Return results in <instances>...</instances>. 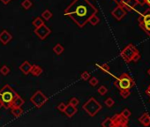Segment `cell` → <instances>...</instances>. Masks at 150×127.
Segmentation results:
<instances>
[{"label": "cell", "mask_w": 150, "mask_h": 127, "mask_svg": "<svg viewBox=\"0 0 150 127\" xmlns=\"http://www.w3.org/2000/svg\"><path fill=\"white\" fill-rule=\"evenodd\" d=\"M113 1H114L118 6H122V4L124 3V0H113Z\"/></svg>", "instance_id": "36"}, {"label": "cell", "mask_w": 150, "mask_h": 127, "mask_svg": "<svg viewBox=\"0 0 150 127\" xmlns=\"http://www.w3.org/2000/svg\"><path fill=\"white\" fill-rule=\"evenodd\" d=\"M120 95H121V96H122L123 98L126 99V98H128V97L130 96V95H131V92H130V90H128V89H124V90H120Z\"/></svg>", "instance_id": "28"}, {"label": "cell", "mask_w": 150, "mask_h": 127, "mask_svg": "<svg viewBox=\"0 0 150 127\" xmlns=\"http://www.w3.org/2000/svg\"><path fill=\"white\" fill-rule=\"evenodd\" d=\"M146 94L150 97V85H149V86H148V88H147V89L146 90Z\"/></svg>", "instance_id": "38"}, {"label": "cell", "mask_w": 150, "mask_h": 127, "mask_svg": "<svg viewBox=\"0 0 150 127\" xmlns=\"http://www.w3.org/2000/svg\"><path fill=\"white\" fill-rule=\"evenodd\" d=\"M98 67L103 72H109L110 66L107 64H102V65H98Z\"/></svg>", "instance_id": "27"}, {"label": "cell", "mask_w": 150, "mask_h": 127, "mask_svg": "<svg viewBox=\"0 0 150 127\" xmlns=\"http://www.w3.org/2000/svg\"><path fill=\"white\" fill-rule=\"evenodd\" d=\"M139 121L144 126H149L150 125V116L147 113H143L140 117H139Z\"/></svg>", "instance_id": "17"}, {"label": "cell", "mask_w": 150, "mask_h": 127, "mask_svg": "<svg viewBox=\"0 0 150 127\" xmlns=\"http://www.w3.org/2000/svg\"><path fill=\"white\" fill-rule=\"evenodd\" d=\"M102 105L94 97H90L82 106L83 110H85L90 117H95L102 110Z\"/></svg>", "instance_id": "4"}, {"label": "cell", "mask_w": 150, "mask_h": 127, "mask_svg": "<svg viewBox=\"0 0 150 127\" xmlns=\"http://www.w3.org/2000/svg\"><path fill=\"white\" fill-rule=\"evenodd\" d=\"M77 111H78V110L75 106H73L68 103V104H66V110L64 111V113H65V115L67 117H73L77 113Z\"/></svg>", "instance_id": "13"}, {"label": "cell", "mask_w": 150, "mask_h": 127, "mask_svg": "<svg viewBox=\"0 0 150 127\" xmlns=\"http://www.w3.org/2000/svg\"><path fill=\"white\" fill-rule=\"evenodd\" d=\"M80 78H81V79L82 80H88L89 79H90V74H89V72H83L81 74H80Z\"/></svg>", "instance_id": "31"}, {"label": "cell", "mask_w": 150, "mask_h": 127, "mask_svg": "<svg viewBox=\"0 0 150 127\" xmlns=\"http://www.w3.org/2000/svg\"><path fill=\"white\" fill-rule=\"evenodd\" d=\"M89 84H90V86H92V87H95L96 85L98 84V79L95 77H92V78L89 79Z\"/></svg>", "instance_id": "34"}, {"label": "cell", "mask_w": 150, "mask_h": 127, "mask_svg": "<svg viewBox=\"0 0 150 127\" xmlns=\"http://www.w3.org/2000/svg\"><path fill=\"white\" fill-rule=\"evenodd\" d=\"M121 114L124 117H126V118H129L130 117H131V115H132V113H131V111L128 110V109H124V110H123V111L121 112Z\"/></svg>", "instance_id": "33"}, {"label": "cell", "mask_w": 150, "mask_h": 127, "mask_svg": "<svg viewBox=\"0 0 150 127\" xmlns=\"http://www.w3.org/2000/svg\"><path fill=\"white\" fill-rule=\"evenodd\" d=\"M115 86L119 89V90H124L128 89L131 90L135 85V82L133 79L127 73H122L115 81Z\"/></svg>", "instance_id": "3"}, {"label": "cell", "mask_w": 150, "mask_h": 127, "mask_svg": "<svg viewBox=\"0 0 150 127\" xmlns=\"http://www.w3.org/2000/svg\"><path fill=\"white\" fill-rule=\"evenodd\" d=\"M140 53L139 50H137V48L133 45V44H128L121 52H120V56L121 57L124 59V62L126 63H130L133 60L134 57Z\"/></svg>", "instance_id": "5"}, {"label": "cell", "mask_w": 150, "mask_h": 127, "mask_svg": "<svg viewBox=\"0 0 150 127\" xmlns=\"http://www.w3.org/2000/svg\"><path fill=\"white\" fill-rule=\"evenodd\" d=\"M12 35L7 30L5 29L0 33V42H1L3 45L8 44L12 41Z\"/></svg>", "instance_id": "12"}, {"label": "cell", "mask_w": 150, "mask_h": 127, "mask_svg": "<svg viewBox=\"0 0 150 127\" xmlns=\"http://www.w3.org/2000/svg\"><path fill=\"white\" fill-rule=\"evenodd\" d=\"M30 101L35 106L37 109H40L48 101V97L44 93H42L41 90H37L31 96Z\"/></svg>", "instance_id": "7"}, {"label": "cell", "mask_w": 150, "mask_h": 127, "mask_svg": "<svg viewBox=\"0 0 150 127\" xmlns=\"http://www.w3.org/2000/svg\"><path fill=\"white\" fill-rule=\"evenodd\" d=\"M111 15L117 19V20H121L125 15H126V11L122 6H118L114 10L111 12Z\"/></svg>", "instance_id": "11"}, {"label": "cell", "mask_w": 150, "mask_h": 127, "mask_svg": "<svg viewBox=\"0 0 150 127\" xmlns=\"http://www.w3.org/2000/svg\"><path fill=\"white\" fill-rule=\"evenodd\" d=\"M42 72H44V70H42V68L39 66H36V65H32V67H31V70H30V73L35 76V77H38L40 76Z\"/></svg>", "instance_id": "16"}, {"label": "cell", "mask_w": 150, "mask_h": 127, "mask_svg": "<svg viewBox=\"0 0 150 127\" xmlns=\"http://www.w3.org/2000/svg\"><path fill=\"white\" fill-rule=\"evenodd\" d=\"M79 99L76 98V97H72V98L69 100V104H71V105H73V106H75V107L79 105Z\"/></svg>", "instance_id": "30"}, {"label": "cell", "mask_w": 150, "mask_h": 127, "mask_svg": "<svg viewBox=\"0 0 150 127\" xmlns=\"http://www.w3.org/2000/svg\"><path fill=\"white\" fill-rule=\"evenodd\" d=\"M140 28L150 36V9L146 10L138 19Z\"/></svg>", "instance_id": "6"}, {"label": "cell", "mask_w": 150, "mask_h": 127, "mask_svg": "<svg viewBox=\"0 0 150 127\" xmlns=\"http://www.w3.org/2000/svg\"><path fill=\"white\" fill-rule=\"evenodd\" d=\"M11 113L15 117H19L21 115L23 114V110L21 107H17V108H12L11 109Z\"/></svg>", "instance_id": "18"}, {"label": "cell", "mask_w": 150, "mask_h": 127, "mask_svg": "<svg viewBox=\"0 0 150 127\" xmlns=\"http://www.w3.org/2000/svg\"><path fill=\"white\" fill-rule=\"evenodd\" d=\"M64 50H65V49H64V47L60 43H57L53 47V51L56 55H61L64 52Z\"/></svg>", "instance_id": "20"}, {"label": "cell", "mask_w": 150, "mask_h": 127, "mask_svg": "<svg viewBox=\"0 0 150 127\" xmlns=\"http://www.w3.org/2000/svg\"><path fill=\"white\" fill-rule=\"evenodd\" d=\"M66 104L65 102H60V103L57 105V109L59 111L64 112V111H65V110H66Z\"/></svg>", "instance_id": "32"}, {"label": "cell", "mask_w": 150, "mask_h": 127, "mask_svg": "<svg viewBox=\"0 0 150 127\" xmlns=\"http://www.w3.org/2000/svg\"><path fill=\"white\" fill-rule=\"evenodd\" d=\"M52 16H53L52 12L50 10H48V9L45 10V11H44V12H42V13H41V17L44 18V19H45V20L50 19L52 18Z\"/></svg>", "instance_id": "23"}, {"label": "cell", "mask_w": 150, "mask_h": 127, "mask_svg": "<svg viewBox=\"0 0 150 127\" xmlns=\"http://www.w3.org/2000/svg\"><path fill=\"white\" fill-rule=\"evenodd\" d=\"M98 12V9L89 0H73L66 8L64 14L70 18L80 28L88 23V19Z\"/></svg>", "instance_id": "1"}, {"label": "cell", "mask_w": 150, "mask_h": 127, "mask_svg": "<svg viewBox=\"0 0 150 127\" xmlns=\"http://www.w3.org/2000/svg\"><path fill=\"white\" fill-rule=\"evenodd\" d=\"M144 3L147 4V5L150 7V0H144Z\"/></svg>", "instance_id": "39"}, {"label": "cell", "mask_w": 150, "mask_h": 127, "mask_svg": "<svg viewBox=\"0 0 150 127\" xmlns=\"http://www.w3.org/2000/svg\"><path fill=\"white\" fill-rule=\"evenodd\" d=\"M140 59V53H138V54L134 57V58H133V62H137V61H139Z\"/></svg>", "instance_id": "35"}, {"label": "cell", "mask_w": 150, "mask_h": 127, "mask_svg": "<svg viewBox=\"0 0 150 127\" xmlns=\"http://www.w3.org/2000/svg\"><path fill=\"white\" fill-rule=\"evenodd\" d=\"M113 122V127H126L128 125V118L124 117L121 113L116 114L111 117Z\"/></svg>", "instance_id": "9"}, {"label": "cell", "mask_w": 150, "mask_h": 127, "mask_svg": "<svg viewBox=\"0 0 150 127\" xmlns=\"http://www.w3.org/2000/svg\"><path fill=\"white\" fill-rule=\"evenodd\" d=\"M102 127H113V122H112L111 117L105 118L102 123Z\"/></svg>", "instance_id": "21"}, {"label": "cell", "mask_w": 150, "mask_h": 127, "mask_svg": "<svg viewBox=\"0 0 150 127\" xmlns=\"http://www.w3.org/2000/svg\"><path fill=\"white\" fill-rule=\"evenodd\" d=\"M34 33L36 35V36H38L39 39L41 40H45L51 33V30L49 27H47L45 24L40 26L39 28H36L34 30Z\"/></svg>", "instance_id": "8"}, {"label": "cell", "mask_w": 150, "mask_h": 127, "mask_svg": "<svg viewBox=\"0 0 150 127\" xmlns=\"http://www.w3.org/2000/svg\"><path fill=\"white\" fill-rule=\"evenodd\" d=\"M147 72H148V74H149V76H150V69H149V70L147 71Z\"/></svg>", "instance_id": "41"}, {"label": "cell", "mask_w": 150, "mask_h": 127, "mask_svg": "<svg viewBox=\"0 0 150 127\" xmlns=\"http://www.w3.org/2000/svg\"><path fill=\"white\" fill-rule=\"evenodd\" d=\"M25 103V100L19 96V95H17L15 96V98L13 99L12 102V105H11V109L12 108H17V107H21L23 104Z\"/></svg>", "instance_id": "15"}, {"label": "cell", "mask_w": 150, "mask_h": 127, "mask_svg": "<svg viewBox=\"0 0 150 127\" xmlns=\"http://www.w3.org/2000/svg\"><path fill=\"white\" fill-rule=\"evenodd\" d=\"M33 3L31 2V0H24V1L21 3V6H22L25 10H28L32 7Z\"/></svg>", "instance_id": "24"}, {"label": "cell", "mask_w": 150, "mask_h": 127, "mask_svg": "<svg viewBox=\"0 0 150 127\" xmlns=\"http://www.w3.org/2000/svg\"><path fill=\"white\" fill-rule=\"evenodd\" d=\"M104 103H105V105H106L108 108H111L112 106L115 104V101H114V100H113L112 98L109 97V98H107V99L105 100Z\"/></svg>", "instance_id": "26"}, {"label": "cell", "mask_w": 150, "mask_h": 127, "mask_svg": "<svg viewBox=\"0 0 150 127\" xmlns=\"http://www.w3.org/2000/svg\"><path fill=\"white\" fill-rule=\"evenodd\" d=\"M97 92L101 95H104L107 94V92H108V89H107V88L105 86H101L98 89H97Z\"/></svg>", "instance_id": "29"}, {"label": "cell", "mask_w": 150, "mask_h": 127, "mask_svg": "<svg viewBox=\"0 0 150 127\" xmlns=\"http://www.w3.org/2000/svg\"><path fill=\"white\" fill-rule=\"evenodd\" d=\"M0 1H1L4 5H8L9 3H11V1H12V0H0Z\"/></svg>", "instance_id": "37"}, {"label": "cell", "mask_w": 150, "mask_h": 127, "mask_svg": "<svg viewBox=\"0 0 150 127\" xmlns=\"http://www.w3.org/2000/svg\"><path fill=\"white\" fill-rule=\"evenodd\" d=\"M18 94L15 90L9 85H5V86L0 90V99L2 101L3 107L6 110L11 109V105Z\"/></svg>", "instance_id": "2"}, {"label": "cell", "mask_w": 150, "mask_h": 127, "mask_svg": "<svg viewBox=\"0 0 150 127\" xmlns=\"http://www.w3.org/2000/svg\"><path fill=\"white\" fill-rule=\"evenodd\" d=\"M138 5H140L139 0H124V3L122 4V6L126 12H133L135 10Z\"/></svg>", "instance_id": "10"}, {"label": "cell", "mask_w": 150, "mask_h": 127, "mask_svg": "<svg viewBox=\"0 0 150 127\" xmlns=\"http://www.w3.org/2000/svg\"><path fill=\"white\" fill-rule=\"evenodd\" d=\"M99 22H100V19L97 17L96 14L93 15V16L90 17V19H88V23H90L92 26H96Z\"/></svg>", "instance_id": "22"}, {"label": "cell", "mask_w": 150, "mask_h": 127, "mask_svg": "<svg viewBox=\"0 0 150 127\" xmlns=\"http://www.w3.org/2000/svg\"><path fill=\"white\" fill-rule=\"evenodd\" d=\"M44 19H42L41 18H40V17L35 18V19L32 21V25H33L35 28H39L40 26L44 25Z\"/></svg>", "instance_id": "19"}, {"label": "cell", "mask_w": 150, "mask_h": 127, "mask_svg": "<svg viewBox=\"0 0 150 127\" xmlns=\"http://www.w3.org/2000/svg\"><path fill=\"white\" fill-rule=\"evenodd\" d=\"M10 72H11L10 68L8 66H3L1 68H0V74L3 75V76L8 75L10 73Z\"/></svg>", "instance_id": "25"}, {"label": "cell", "mask_w": 150, "mask_h": 127, "mask_svg": "<svg viewBox=\"0 0 150 127\" xmlns=\"http://www.w3.org/2000/svg\"><path fill=\"white\" fill-rule=\"evenodd\" d=\"M32 65L28 62V61H24L21 65L19 66V69L20 72H22V73L24 75H28L30 73V70H31Z\"/></svg>", "instance_id": "14"}, {"label": "cell", "mask_w": 150, "mask_h": 127, "mask_svg": "<svg viewBox=\"0 0 150 127\" xmlns=\"http://www.w3.org/2000/svg\"><path fill=\"white\" fill-rule=\"evenodd\" d=\"M3 107V104H2V101H1V99H0V109H1Z\"/></svg>", "instance_id": "40"}]
</instances>
